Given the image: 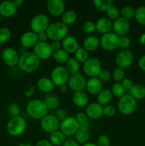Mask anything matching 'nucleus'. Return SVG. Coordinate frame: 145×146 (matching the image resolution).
<instances>
[{
	"instance_id": "obj_1",
	"label": "nucleus",
	"mask_w": 145,
	"mask_h": 146,
	"mask_svg": "<svg viewBox=\"0 0 145 146\" xmlns=\"http://www.w3.org/2000/svg\"><path fill=\"white\" fill-rule=\"evenodd\" d=\"M18 66L24 72L34 73L40 66V59L31 51H26L21 54L18 60Z\"/></svg>"
},
{
	"instance_id": "obj_2",
	"label": "nucleus",
	"mask_w": 145,
	"mask_h": 146,
	"mask_svg": "<svg viewBox=\"0 0 145 146\" xmlns=\"http://www.w3.org/2000/svg\"><path fill=\"white\" fill-rule=\"evenodd\" d=\"M26 109L28 115L36 120H41L48 114V111L45 101L37 98L28 101Z\"/></svg>"
},
{
	"instance_id": "obj_3",
	"label": "nucleus",
	"mask_w": 145,
	"mask_h": 146,
	"mask_svg": "<svg viewBox=\"0 0 145 146\" xmlns=\"http://www.w3.org/2000/svg\"><path fill=\"white\" fill-rule=\"evenodd\" d=\"M27 128L26 121L21 116L12 117L7 124V133L10 135L18 137L22 135Z\"/></svg>"
},
{
	"instance_id": "obj_4",
	"label": "nucleus",
	"mask_w": 145,
	"mask_h": 146,
	"mask_svg": "<svg viewBox=\"0 0 145 146\" xmlns=\"http://www.w3.org/2000/svg\"><path fill=\"white\" fill-rule=\"evenodd\" d=\"M68 27L62 22L57 21L50 24L48 29L46 30V34L48 38L52 41H61L68 36Z\"/></svg>"
},
{
	"instance_id": "obj_5",
	"label": "nucleus",
	"mask_w": 145,
	"mask_h": 146,
	"mask_svg": "<svg viewBox=\"0 0 145 146\" xmlns=\"http://www.w3.org/2000/svg\"><path fill=\"white\" fill-rule=\"evenodd\" d=\"M136 106V100L129 94H125L122 98H119L117 104L119 113L124 115H129L134 112Z\"/></svg>"
},
{
	"instance_id": "obj_6",
	"label": "nucleus",
	"mask_w": 145,
	"mask_h": 146,
	"mask_svg": "<svg viewBox=\"0 0 145 146\" xmlns=\"http://www.w3.org/2000/svg\"><path fill=\"white\" fill-rule=\"evenodd\" d=\"M50 24H51V22H50V19L48 16L39 14L34 16L31 19L30 21V28H31V31L38 34L39 33L46 31Z\"/></svg>"
},
{
	"instance_id": "obj_7",
	"label": "nucleus",
	"mask_w": 145,
	"mask_h": 146,
	"mask_svg": "<svg viewBox=\"0 0 145 146\" xmlns=\"http://www.w3.org/2000/svg\"><path fill=\"white\" fill-rule=\"evenodd\" d=\"M102 71L101 61L95 57H89L83 64V71L86 76L90 78L98 77Z\"/></svg>"
},
{
	"instance_id": "obj_8",
	"label": "nucleus",
	"mask_w": 145,
	"mask_h": 146,
	"mask_svg": "<svg viewBox=\"0 0 145 146\" xmlns=\"http://www.w3.org/2000/svg\"><path fill=\"white\" fill-rule=\"evenodd\" d=\"M70 74L65 67L58 66L53 68L51 73V79L55 86L60 87L67 84Z\"/></svg>"
},
{
	"instance_id": "obj_9",
	"label": "nucleus",
	"mask_w": 145,
	"mask_h": 146,
	"mask_svg": "<svg viewBox=\"0 0 145 146\" xmlns=\"http://www.w3.org/2000/svg\"><path fill=\"white\" fill-rule=\"evenodd\" d=\"M80 125H79L75 117L67 116L60 124V131L68 137L75 135Z\"/></svg>"
},
{
	"instance_id": "obj_10",
	"label": "nucleus",
	"mask_w": 145,
	"mask_h": 146,
	"mask_svg": "<svg viewBox=\"0 0 145 146\" xmlns=\"http://www.w3.org/2000/svg\"><path fill=\"white\" fill-rule=\"evenodd\" d=\"M60 124L61 122L57 119L56 117L51 114H47L40 122L41 129L49 134L58 131V128H60Z\"/></svg>"
},
{
	"instance_id": "obj_11",
	"label": "nucleus",
	"mask_w": 145,
	"mask_h": 146,
	"mask_svg": "<svg viewBox=\"0 0 145 146\" xmlns=\"http://www.w3.org/2000/svg\"><path fill=\"white\" fill-rule=\"evenodd\" d=\"M119 36L113 31L103 34L100 39V46L104 50L107 51H112L118 47Z\"/></svg>"
},
{
	"instance_id": "obj_12",
	"label": "nucleus",
	"mask_w": 145,
	"mask_h": 146,
	"mask_svg": "<svg viewBox=\"0 0 145 146\" xmlns=\"http://www.w3.org/2000/svg\"><path fill=\"white\" fill-rule=\"evenodd\" d=\"M86 83L87 81L85 76L82 74L78 73L70 75L67 85L70 89L74 92H77L83 91L86 88Z\"/></svg>"
},
{
	"instance_id": "obj_13",
	"label": "nucleus",
	"mask_w": 145,
	"mask_h": 146,
	"mask_svg": "<svg viewBox=\"0 0 145 146\" xmlns=\"http://www.w3.org/2000/svg\"><path fill=\"white\" fill-rule=\"evenodd\" d=\"M34 53L40 60H47L52 56L53 51L49 43L38 41L34 47Z\"/></svg>"
},
{
	"instance_id": "obj_14",
	"label": "nucleus",
	"mask_w": 145,
	"mask_h": 146,
	"mask_svg": "<svg viewBox=\"0 0 145 146\" xmlns=\"http://www.w3.org/2000/svg\"><path fill=\"white\" fill-rule=\"evenodd\" d=\"M115 64L117 66L125 70L132 64L134 61V56L131 51L123 50L117 54L115 57Z\"/></svg>"
},
{
	"instance_id": "obj_15",
	"label": "nucleus",
	"mask_w": 145,
	"mask_h": 146,
	"mask_svg": "<svg viewBox=\"0 0 145 146\" xmlns=\"http://www.w3.org/2000/svg\"><path fill=\"white\" fill-rule=\"evenodd\" d=\"M19 54L18 51L14 48L7 47L1 53V58L3 61L8 66L13 67L18 65L19 60Z\"/></svg>"
},
{
	"instance_id": "obj_16",
	"label": "nucleus",
	"mask_w": 145,
	"mask_h": 146,
	"mask_svg": "<svg viewBox=\"0 0 145 146\" xmlns=\"http://www.w3.org/2000/svg\"><path fill=\"white\" fill-rule=\"evenodd\" d=\"M46 7L48 13L54 17L62 16L65 11V4L63 0H48Z\"/></svg>"
},
{
	"instance_id": "obj_17",
	"label": "nucleus",
	"mask_w": 145,
	"mask_h": 146,
	"mask_svg": "<svg viewBox=\"0 0 145 146\" xmlns=\"http://www.w3.org/2000/svg\"><path fill=\"white\" fill-rule=\"evenodd\" d=\"M130 28L129 20L125 19L123 17H119V18L115 20L112 24V29L113 32L118 36H125L129 31Z\"/></svg>"
},
{
	"instance_id": "obj_18",
	"label": "nucleus",
	"mask_w": 145,
	"mask_h": 146,
	"mask_svg": "<svg viewBox=\"0 0 145 146\" xmlns=\"http://www.w3.org/2000/svg\"><path fill=\"white\" fill-rule=\"evenodd\" d=\"M85 114L91 120H97L103 115V106L98 102L88 104L85 108Z\"/></svg>"
},
{
	"instance_id": "obj_19",
	"label": "nucleus",
	"mask_w": 145,
	"mask_h": 146,
	"mask_svg": "<svg viewBox=\"0 0 145 146\" xmlns=\"http://www.w3.org/2000/svg\"><path fill=\"white\" fill-rule=\"evenodd\" d=\"M63 49L65 50L68 54H75V51L80 48L78 39L72 36H67L62 40L61 42Z\"/></svg>"
},
{
	"instance_id": "obj_20",
	"label": "nucleus",
	"mask_w": 145,
	"mask_h": 146,
	"mask_svg": "<svg viewBox=\"0 0 145 146\" xmlns=\"http://www.w3.org/2000/svg\"><path fill=\"white\" fill-rule=\"evenodd\" d=\"M20 42L25 48H34L38 42V35L32 31H26L21 35Z\"/></svg>"
},
{
	"instance_id": "obj_21",
	"label": "nucleus",
	"mask_w": 145,
	"mask_h": 146,
	"mask_svg": "<svg viewBox=\"0 0 145 146\" xmlns=\"http://www.w3.org/2000/svg\"><path fill=\"white\" fill-rule=\"evenodd\" d=\"M17 7L12 1H4L0 3V15L9 18L15 15Z\"/></svg>"
},
{
	"instance_id": "obj_22",
	"label": "nucleus",
	"mask_w": 145,
	"mask_h": 146,
	"mask_svg": "<svg viewBox=\"0 0 145 146\" xmlns=\"http://www.w3.org/2000/svg\"><path fill=\"white\" fill-rule=\"evenodd\" d=\"M112 24L113 22L112 20L108 19L107 17H101L95 22L96 31L102 34V35L110 32L112 29Z\"/></svg>"
},
{
	"instance_id": "obj_23",
	"label": "nucleus",
	"mask_w": 145,
	"mask_h": 146,
	"mask_svg": "<svg viewBox=\"0 0 145 146\" xmlns=\"http://www.w3.org/2000/svg\"><path fill=\"white\" fill-rule=\"evenodd\" d=\"M87 91L92 95H98L103 88H102V83L98 79V77L95 78H90L87 81L86 88Z\"/></svg>"
},
{
	"instance_id": "obj_24",
	"label": "nucleus",
	"mask_w": 145,
	"mask_h": 146,
	"mask_svg": "<svg viewBox=\"0 0 145 146\" xmlns=\"http://www.w3.org/2000/svg\"><path fill=\"white\" fill-rule=\"evenodd\" d=\"M72 100L73 104L76 106L80 107V108H83V107L87 106L88 105V103H89L88 96L83 91L74 92V94H72Z\"/></svg>"
},
{
	"instance_id": "obj_25",
	"label": "nucleus",
	"mask_w": 145,
	"mask_h": 146,
	"mask_svg": "<svg viewBox=\"0 0 145 146\" xmlns=\"http://www.w3.org/2000/svg\"><path fill=\"white\" fill-rule=\"evenodd\" d=\"M36 85L38 90L43 93H50L54 89L55 86L51 78L48 77L40 78L37 81Z\"/></svg>"
},
{
	"instance_id": "obj_26",
	"label": "nucleus",
	"mask_w": 145,
	"mask_h": 146,
	"mask_svg": "<svg viewBox=\"0 0 145 146\" xmlns=\"http://www.w3.org/2000/svg\"><path fill=\"white\" fill-rule=\"evenodd\" d=\"M100 46V39L95 36H89L83 41V48L87 51H94Z\"/></svg>"
},
{
	"instance_id": "obj_27",
	"label": "nucleus",
	"mask_w": 145,
	"mask_h": 146,
	"mask_svg": "<svg viewBox=\"0 0 145 146\" xmlns=\"http://www.w3.org/2000/svg\"><path fill=\"white\" fill-rule=\"evenodd\" d=\"M90 136V133L88 127L80 126L75 135V141L80 144H85L88 143Z\"/></svg>"
},
{
	"instance_id": "obj_28",
	"label": "nucleus",
	"mask_w": 145,
	"mask_h": 146,
	"mask_svg": "<svg viewBox=\"0 0 145 146\" xmlns=\"http://www.w3.org/2000/svg\"><path fill=\"white\" fill-rule=\"evenodd\" d=\"M112 92L109 89H102L99 94L97 95V102L99 104L103 106L109 105V103L112 101Z\"/></svg>"
},
{
	"instance_id": "obj_29",
	"label": "nucleus",
	"mask_w": 145,
	"mask_h": 146,
	"mask_svg": "<svg viewBox=\"0 0 145 146\" xmlns=\"http://www.w3.org/2000/svg\"><path fill=\"white\" fill-rule=\"evenodd\" d=\"M77 13L72 9H68L64 11L61 16V22L67 27L72 25L77 20Z\"/></svg>"
},
{
	"instance_id": "obj_30",
	"label": "nucleus",
	"mask_w": 145,
	"mask_h": 146,
	"mask_svg": "<svg viewBox=\"0 0 145 146\" xmlns=\"http://www.w3.org/2000/svg\"><path fill=\"white\" fill-rule=\"evenodd\" d=\"M65 137L61 131H57L50 134L49 141L53 146H63L66 141Z\"/></svg>"
},
{
	"instance_id": "obj_31",
	"label": "nucleus",
	"mask_w": 145,
	"mask_h": 146,
	"mask_svg": "<svg viewBox=\"0 0 145 146\" xmlns=\"http://www.w3.org/2000/svg\"><path fill=\"white\" fill-rule=\"evenodd\" d=\"M129 95L136 100L145 98V86L142 84H135L129 90Z\"/></svg>"
},
{
	"instance_id": "obj_32",
	"label": "nucleus",
	"mask_w": 145,
	"mask_h": 146,
	"mask_svg": "<svg viewBox=\"0 0 145 146\" xmlns=\"http://www.w3.org/2000/svg\"><path fill=\"white\" fill-rule=\"evenodd\" d=\"M52 57L54 59V61H56L58 64H66L67 61H68L70 58L69 54H68V53H67L65 50L63 49V48H61V49L58 50V51H53Z\"/></svg>"
},
{
	"instance_id": "obj_33",
	"label": "nucleus",
	"mask_w": 145,
	"mask_h": 146,
	"mask_svg": "<svg viewBox=\"0 0 145 146\" xmlns=\"http://www.w3.org/2000/svg\"><path fill=\"white\" fill-rule=\"evenodd\" d=\"M65 68L71 75L78 74L80 70V63L75 58H70L65 64Z\"/></svg>"
},
{
	"instance_id": "obj_34",
	"label": "nucleus",
	"mask_w": 145,
	"mask_h": 146,
	"mask_svg": "<svg viewBox=\"0 0 145 146\" xmlns=\"http://www.w3.org/2000/svg\"><path fill=\"white\" fill-rule=\"evenodd\" d=\"M113 1L112 0H94L93 5L97 10L100 11H106L111 6Z\"/></svg>"
},
{
	"instance_id": "obj_35",
	"label": "nucleus",
	"mask_w": 145,
	"mask_h": 146,
	"mask_svg": "<svg viewBox=\"0 0 145 146\" xmlns=\"http://www.w3.org/2000/svg\"><path fill=\"white\" fill-rule=\"evenodd\" d=\"M120 15L125 19H132L134 18L135 9L130 6H125L121 9Z\"/></svg>"
},
{
	"instance_id": "obj_36",
	"label": "nucleus",
	"mask_w": 145,
	"mask_h": 146,
	"mask_svg": "<svg viewBox=\"0 0 145 146\" xmlns=\"http://www.w3.org/2000/svg\"><path fill=\"white\" fill-rule=\"evenodd\" d=\"M75 58L79 63L84 64L89 58L88 52L83 47H80L75 52Z\"/></svg>"
},
{
	"instance_id": "obj_37",
	"label": "nucleus",
	"mask_w": 145,
	"mask_h": 146,
	"mask_svg": "<svg viewBox=\"0 0 145 146\" xmlns=\"http://www.w3.org/2000/svg\"><path fill=\"white\" fill-rule=\"evenodd\" d=\"M134 18L141 25L145 26V7L141 6L135 9Z\"/></svg>"
},
{
	"instance_id": "obj_38",
	"label": "nucleus",
	"mask_w": 145,
	"mask_h": 146,
	"mask_svg": "<svg viewBox=\"0 0 145 146\" xmlns=\"http://www.w3.org/2000/svg\"><path fill=\"white\" fill-rule=\"evenodd\" d=\"M111 92L114 96L120 98L125 95V89L121 83H115L111 88Z\"/></svg>"
},
{
	"instance_id": "obj_39",
	"label": "nucleus",
	"mask_w": 145,
	"mask_h": 146,
	"mask_svg": "<svg viewBox=\"0 0 145 146\" xmlns=\"http://www.w3.org/2000/svg\"><path fill=\"white\" fill-rule=\"evenodd\" d=\"M44 101H45V104L48 110L55 109L58 108L60 104L59 98L56 96H53L48 97Z\"/></svg>"
},
{
	"instance_id": "obj_40",
	"label": "nucleus",
	"mask_w": 145,
	"mask_h": 146,
	"mask_svg": "<svg viewBox=\"0 0 145 146\" xmlns=\"http://www.w3.org/2000/svg\"><path fill=\"white\" fill-rule=\"evenodd\" d=\"M7 111H8L9 114L12 117L20 116L21 114V108L19 105L16 103H11L7 106Z\"/></svg>"
},
{
	"instance_id": "obj_41",
	"label": "nucleus",
	"mask_w": 145,
	"mask_h": 146,
	"mask_svg": "<svg viewBox=\"0 0 145 146\" xmlns=\"http://www.w3.org/2000/svg\"><path fill=\"white\" fill-rule=\"evenodd\" d=\"M125 71L122 68L117 67L112 73V78L116 81V83H121V81L125 78Z\"/></svg>"
},
{
	"instance_id": "obj_42",
	"label": "nucleus",
	"mask_w": 145,
	"mask_h": 146,
	"mask_svg": "<svg viewBox=\"0 0 145 146\" xmlns=\"http://www.w3.org/2000/svg\"><path fill=\"white\" fill-rule=\"evenodd\" d=\"M11 32L8 27L0 28V44H4L10 39Z\"/></svg>"
},
{
	"instance_id": "obj_43",
	"label": "nucleus",
	"mask_w": 145,
	"mask_h": 146,
	"mask_svg": "<svg viewBox=\"0 0 145 146\" xmlns=\"http://www.w3.org/2000/svg\"><path fill=\"white\" fill-rule=\"evenodd\" d=\"M107 18L110 20H116L120 16V10L115 6H111L106 11Z\"/></svg>"
},
{
	"instance_id": "obj_44",
	"label": "nucleus",
	"mask_w": 145,
	"mask_h": 146,
	"mask_svg": "<svg viewBox=\"0 0 145 146\" xmlns=\"http://www.w3.org/2000/svg\"><path fill=\"white\" fill-rule=\"evenodd\" d=\"M82 30L86 34H92L96 30L95 23L92 21H86L82 24Z\"/></svg>"
},
{
	"instance_id": "obj_45",
	"label": "nucleus",
	"mask_w": 145,
	"mask_h": 146,
	"mask_svg": "<svg viewBox=\"0 0 145 146\" xmlns=\"http://www.w3.org/2000/svg\"><path fill=\"white\" fill-rule=\"evenodd\" d=\"M98 79L102 83L109 82L112 79V74L107 70H102L100 71L98 76Z\"/></svg>"
},
{
	"instance_id": "obj_46",
	"label": "nucleus",
	"mask_w": 145,
	"mask_h": 146,
	"mask_svg": "<svg viewBox=\"0 0 145 146\" xmlns=\"http://www.w3.org/2000/svg\"><path fill=\"white\" fill-rule=\"evenodd\" d=\"M75 118L80 126H87L86 123L87 122H88V116H87L86 114H85V113H83V112L77 113L76 115H75Z\"/></svg>"
},
{
	"instance_id": "obj_47",
	"label": "nucleus",
	"mask_w": 145,
	"mask_h": 146,
	"mask_svg": "<svg viewBox=\"0 0 145 146\" xmlns=\"http://www.w3.org/2000/svg\"><path fill=\"white\" fill-rule=\"evenodd\" d=\"M131 40L129 37L127 36H119V40H118V46L120 48H127L130 46Z\"/></svg>"
},
{
	"instance_id": "obj_48",
	"label": "nucleus",
	"mask_w": 145,
	"mask_h": 146,
	"mask_svg": "<svg viewBox=\"0 0 145 146\" xmlns=\"http://www.w3.org/2000/svg\"><path fill=\"white\" fill-rule=\"evenodd\" d=\"M97 146H110V139L107 135H100L97 139Z\"/></svg>"
},
{
	"instance_id": "obj_49",
	"label": "nucleus",
	"mask_w": 145,
	"mask_h": 146,
	"mask_svg": "<svg viewBox=\"0 0 145 146\" xmlns=\"http://www.w3.org/2000/svg\"><path fill=\"white\" fill-rule=\"evenodd\" d=\"M116 113V108L112 105H107L103 106V115L106 117H112Z\"/></svg>"
},
{
	"instance_id": "obj_50",
	"label": "nucleus",
	"mask_w": 145,
	"mask_h": 146,
	"mask_svg": "<svg viewBox=\"0 0 145 146\" xmlns=\"http://www.w3.org/2000/svg\"><path fill=\"white\" fill-rule=\"evenodd\" d=\"M121 84L123 86L125 90H130L132 88V86H134L133 81H132L131 78H125L122 81H121Z\"/></svg>"
},
{
	"instance_id": "obj_51",
	"label": "nucleus",
	"mask_w": 145,
	"mask_h": 146,
	"mask_svg": "<svg viewBox=\"0 0 145 146\" xmlns=\"http://www.w3.org/2000/svg\"><path fill=\"white\" fill-rule=\"evenodd\" d=\"M54 115L56 117V118L60 121V122H61V121H63L65 118H67V113L63 109H58L55 111V113Z\"/></svg>"
},
{
	"instance_id": "obj_52",
	"label": "nucleus",
	"mask_w": 145,
	"mask_h": 146,
	"mask_svg": "<svg viewBox=\"0 0 145 146\" xmlns=\"http://www.w3.org/2000/svg\"><path fill=\"white\" fill-rule=\"evenodd\" d=\"M34 93H35V88L33 86H31L28 87V89L24 91V96L26 98H30L34 95Z\"/></svg>"
},
{
	"instance_id": "obj_53",
	"label": "nucleus",
	"mask_w": 145,
	"mask_h": 146,
	"mask_svg": "<svg viewBox=\"0 0 145 146\" xmlns=\"http://www.w3.org/2000/svg\"><path fill=\"white\" fill-rule=\"evenodd\" d=\"M50 44H51V48H52V50L53 51H58V50L61 49V46H62L61 41H52Z\"/></svg>"
},
{
	"instance_id": "obj_54",
	"label": "nucleus",
	"mask_w": 145,
	"mask_h": 146,
	"mask_svg": "<svg viewBox=\"0 0 145 146\" xmlns=\"http://www.w3.org/2000/svg\"><path fill=\"white\" fill-rule=\"evenodd\" d=\"M37 35H38V39L39 42H47V40L48 39V37L46 34V31L39 33Z\"/></svg>"
},
{
	"instance_id": "obj_55",
	"label": "nucleus",
	"mask_w": 145,
	"mask_h": 146,
	"mask_svg": "<svg viewBox=\"0 0 145 146\" xmlns=\"http://www.w3.org/2000/svg\"><path fill=\"white\" fill-rule=\"evenodd\" d=\"M36 146H53L51 142L48 140L41 139L38 141L36 144Z\"/></svg>"
},
{
	"instance_id": "obj_56",
	"label": "nucleus",
	"mask_w": 145,
	"mask_h": 146,
	"mask_svg": "<svg viewBox=\"0 0 145 146\" xmlns=\"http://www.w3.org/2000/svg\"><path fill=\"white\" fill-rule=\"evenodd\" d=\"M63 146H80V144L75 140L68 139L65 141Z\"/></svg>"
},
{
	"instance_id": "obj_57",
	"label": "nucleus",
	"mask_w": 145,
	"mask_h": 146,
	"mask_svg": "<svg viewBox=\"0 0 145 146\" xmlns=\"http://www.w3.org/2000/svg\"><path fill=\"white\" fill-rule=\"evenodd\" d=\"M138 65H139V67L140 68L141 70L145 71V55L139 58Z\"/></svg>"
},
{
	"instance_id": "obj_58",
	"label": "nucleus",
	"mask_w": 145,
	"mask_h": 146,
	"mask_svg": "<svg viewBox=\"0 0 145 146\" xmlns=\"http://www.w3.org/2000/svg\"><path fill=\"white\" fill-rule=\"evenodd\" d=\"M59 89H60V91H61V93H65L68 91V86L67 84H65V85H63L59 87Z\"/></svg>"
},
{
	"instance_id": "obj_59",
	"label": "nucleus",
	"mask_w": 145,
	"mask_h": 146,
	"mask_svg": "<svg viewBox=\"0 0 145 146\" xmlns=\"http://www.w3.org/2000/svg\"><path fill=\"white\" fill-rule=\"evenodd\" d=\"M14 4L16 5V7L18 8V7H20L21 6H22V4H24V1L23 0H14Z\"/></svg>"
},
{
	"instance_id": "obj_60",
	"label": "nucleus",
	"mask_w": 145,
	"mask_h": 146,
	"mask_svg": "<svg viewBox=\"0 0 145 146\" xmlns=\"http://www.w3.org/2000/svg\"><path fill=\"white\" fill-rule=\"evenodd\" d=\"M139 41H140V43L142 45L145 46V33H143L141 35L140 38H139Z\"/></svg>"
},
{
	"instance_id": "obj_61",
	"label": "nucleus",
	"mask_w": 145,
	"mask_h": 146,
	"mask_svg": "<svg viewBox=\"0 0 145 146\" xmlns=\"http://www.w3.org/2000/svg\"><path fill=\"white\" fill-rule=\"evenodd\" d=\"M82 146H97V145L95 143H86Z\"/></svg>"
},
{
	"instance_id": "obj_62",
	"label": "nucleus",
	"mask_w": 145,
	"mask_h": 146,
	"mask_svg": "<svg viewBox=\"0 0 145 146\" xmlns=\"http://www.w3.org/2000/svg\"><path fill=\"white\" fill-rule=\"evenodd\" d=\"M18 146H34V145L28 143H20Z\"/></svg>"
},
{
	"instance_id": "obj_63",
	"label": "nucleus",
	"mask_w": 145,
	"mask_h": 146,
	"mask_svg": "<svg viewBox=\"0 0 145 146\" xmlns=\"http://www.w3.org/2000/svg\"><path fill=\"white\" fill-rule=\"evenodd\" d=\"M1 53H2V52H1V50H0V57L1 56Z\"/></svg>"
},
{
	"instance_id": "obj_64",
	"label": "nucleus",
	"mask_w": 145,
	"mask_h": 146,
	"mask_svg": "<svg viewBox=\"0 0 145 146\" xmlns=\"http://www.w3.org/2000/svg\"><path fill=\"white\" fill-rule=\"evenodd\" d=\"M1 16L0 15V23H1Z\"/></svg>"
}]
</instances>
